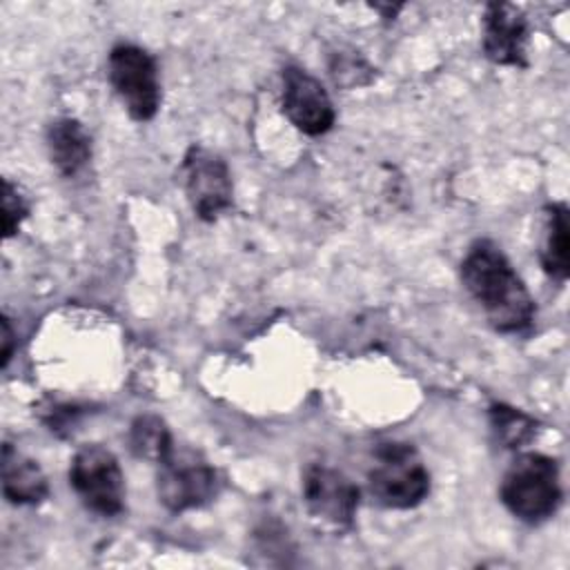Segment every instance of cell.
Segmentation results:
<instances>
[{"mask_svg":"<svg viewBox=\"0 0 570 570\" xmlns=\"http://www.w3.org/2000/svg\"><path fill=\"white\" fill-rule=\"evenodd\" d=\"M372 499L390 510H410L430 494V472L416 448L403 441H385L374 448L367 470Z\"/></svg>","mask_w":570,"mask_h":570,"instance_id":"obj_3","label":"cell"},{"mask_svg":"<svg viewBox=\"0 0 570 570\" xmlns=\"http://www.w3.org/2000/svg\"><path fill=\"white\" fill-rule=\"evenodd\" d=\"M47 149L56 169L71 178L91 158V138L76 118H56L47 127Z\"/></svg>","mask_w":570,"mask_h":570,"instance_id":"obj_12","label":"cell"},{"mask_svg":"<svg viewBox=\"0 0 570 570\" xmlns=\"http://www.w3.org/2000/svg\"><path fill=\"white\" fill-rule=\"evenodd\" d=\"M107 76L134 120L147 122L156 116L160 107V82L156 60L147 49L129 42L116 45L107 58Z\"/></svg>","mask_w":570,"mask_h":570,"instance_id":"obj_7","label":"cell"},{"mask_svg":"<svg viewBox=\"0 0 570 570\" xmlns=\"http://www.w3.org/2000/svg\"><path fill=\"white\" fill-rule=\"evenodd\" d=\"M499 499L514 519L528 525L554 517L563 501L557 459L541 452L517 454L501 479Z\"/></svg>","mask_w":570,"mask_h":570,"instance_id":"obj_2","label":"cell"},{"mask_svg":"<svg viewBox=\"0 0 570 570\" xmlns=\"http://www.w3.org/2000/svg\"><path fill=\"white\" fill-rule=\"evenodd\" d=\"M283 114L287 120L307 136H323L334 127L336 111L330 94L312 73L301 67L283 69Z\"/></svg>","mask_w":570,"mask_h":570,"instance_id":"obj_9","label":"cell"},{"mask_svg":"<svg viewBox=\"0 0 570 570\" xmlns=\"http://www.w3.org/2000/svg\"><path fill=\"white\" fill-rule=\"evenodd\" d=\"M29 214V203L22 196V191L18 189V185H13L9 178L2 180V232L4 238H11L20 223L27 218Z\"/></svg>","mask_w":570,"mask_h":570,"instance_id":"obj_16","label":"cell"},{"mask_svg":"<svg viewBox=\"0 0 570 570\" xmlns=\"http://www.w3.org/2000/svg\"><path fill=\"white\" fill-rule=\"evenodd\" d=\"M129 448L138 459L151 461L156 465L169 454V450L174 448V439L160 416L142 414L129 428Z\"/></svg>","mask_w":570,"mask_h":570,"instance_id":"obj_14","label":"cell"},{"mask_svg":"<svg viewBox=\"0 0 570 570\" xmlns=\"http://www.w3.org/2000/svg\"><path fill=\"white\" fill-rule=\"evenodd\" d=\"M183 185L194 214L212 223L234 205V185L227 163L200 147L191 145L183 158Z\"/></svg>","mask_w":570,"mask_h":570,"instance_id":"obj_8","label":"cell"},{"mask_svg":"<svg viewBox=\"0 0 570 570\" xmlns=\"http://www.w3.org/2000/svg\"><path fill=\"white\" fill-rule=\"evenodd\" d=\"M223 488L220 472L194 450H169L156 463L158 501L169 512H185L207 505Z\"/></svg>","mask_w":570,"mask_h":570,"instance_id":"obj_4","label":"cell"},{"mask_svg":"<svg viewBox=\"0 0 570 570\" xmlns=\"http://www.w3.org/2000/svg\"><path fill=\"white\" fill-rule=\"evenodd\" d=\"M69 483L80 503L100 517L125 510V476L116 454L98 443L82 445L69 465Z\"/></svg>","mask_w":570,"mask_h":570,"instance_id":"obj_5","label":"cell"},{"mask_svg":"<svg viewBox=\"0 0 570 570\" xmlns=\"http://www.w3.org/2000/svg\"><path fill=\"white\" fill-rule=\"evenodd\" d=\"M301 494L307 514L332 532L350 530L361 503L358 485L330 463H307L301 472Z\"/></svg>","mask_w":570,"mask_h":570,"instance_id":"obj_6","label":"cell"},{"mask_svg":"<svg viewBox=\"0 0 570 570\" xmlns=\"http://www.w3.org/2000/svg\"><path fill=\"white\" fill-rule=\"evenodd\" d=\"M570 223H568V207L566 203H550L543 209V236H541V249L539 261L543 272L554 278L557 283H566L570 274Z\"/></svg>","mask_w":570,"mask_h":570,"instance_id":"obj_13","label":"cell"},{"mask_svg":"<svg viewBox=\"0 0 570 570\" xmlns=\"http://www.w3.org/2000/svg\"><path fill=\"white\" fill-rule=\"evenodd\" d=\"M530 24L525 13L510 2H490L483 13V53L503 67H525Z\"/></svg>","mask_w":570,"mask_h":570,"instance_id":"obj_10","label":"cell"},{"mask_svg":"<svg viewBox=\"0 0 570 570\" xmlns=\"http://www.w3.org/2000/svg\"><path fill=\"white\" fill-rule=\"evenodd\" d=\"M2 494L13 505H36L49 497V483L42 468L18 452L11 443L2 445Z\"/></svg>","mask_w":570,"mask_h":570,"instance_id":"obj_11","label":"cell"},{"mask_svg":"<svg viewBox=\"0 0 570 570\" xmlns=\"http://www.w3.org/2000/svg\"><path fill=\"white\" fill-rule=\"evenodd\" d=\"M13 356V330L7 316H2V367L9 365Z\"/></svg>","mask_w":570,"mask_h":570,"instance_id":"obj_17","label":"cell"},{"mask_svg":"<svg viewBox=\"0 0 570 570\" xmlns=\"http://www.w3.org/2000/svg\"><path fill=\"white\" fill-rule=\"evenodd\" d=\"M488 414H490V425H492L494 439L508 450H519L537 436L539 423L530 414H525L512 405L492 403Z\"/></svg>","mask_w":570,"mask_h":570,"instance_id":"obj_15","label":"cell"},{"mask_svg":"<svg viewBox=\"0 0 570 570\" xmlns=\"http://www.w3.org/2000/svg\"><path fill=\"white\" fill-rule=\"evenodd\" d=\"M461 283L497 332L521 334L532 327L534 298L494 240L479 238L468 247L461 261Z\"/></svg>","mask_w":570,"mask_h":570,"instance_id":"obj_1","label":"cell"}]
</instances>
